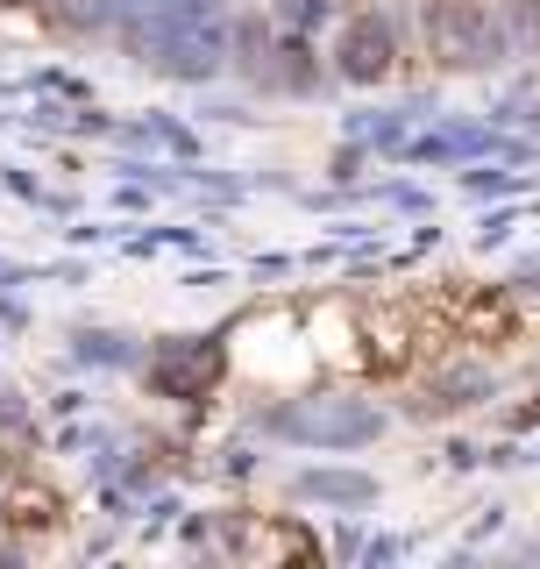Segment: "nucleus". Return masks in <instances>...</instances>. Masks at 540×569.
Returning <instances> with one entry per match:
<instances>
[{
    "label": "nucleus",
    "mask_w": 540,
    "mask_h": 569,
    "mask_svg": "<svg viewBox=\"0 0 540 569\" xmlns=\"http://www.w3.org/2000/svg\"><path fill=\"white\" fill-rule=\"evenodd\" d=\"M328 14H334V0H278L284 29H313V22H328Z\"/></svg>",
    "instance_id": "8"
},
{
    "label": "nucleus",
    "mask_w": 540,
    "mask_h": 569,
    "mask_svg": "<svg viewBox=\"0 0 540 569\" xmlns=\"http://www.w3.org/2000/svg\"><path fill=\"white\" fill-rule=\"evenodd\" d=\"M86 356H100V363H121V349H114V335H86V342H79Z\"/></svg>",
    "instance_id": "10"
},
{
    "label": "nucleus",
    "mask_w": 540,
    "mask_h": 569,
    "mask_svg": "<svg viewBox=\"0 0 540 569\" xmlns=\"http://www.w3.org/2000/svg\"><path fill=\"white\" fill-rule=\"evenodd\" d=\"M498 14H506L512 58H540V0H498Z\"/></svg>",
    "instance_id": "7"
},
{
    "label": "nucleus",
    "mask_w": 540,
    "mask_h": 569,
    "mask_svg": "<svg viewBox=\"0 0 540 569\" xmlns=\"http://www.w3.org/2000/svg\"><path fill=\"white\" fill-rule=\"evenodd\" d=\"M391 64H399V29H391L377 8L349 14L341 36H334V71L349 86H377V79H391Z\"/></svg>",
    "instance_id": "3"
},
{
    "label": "nucleus",
    "mask_w": 540,
    "mask_h": 569,
    "mask_svg": "<svg viewBox=\"0 0 540 569\" xmlns=\"http://www.w3.org/2000/svg\"><path fill=\"white\" fill-rule=\"evenodd\" d=\"M221 363L228 356L213 342H164L150 356V385L164 391V399H207V391L221 385Z\"/></svg>",
    "instance_id": "4"
},
{
    "label": "nucleus",
    "mask_w": 540,
    "mask_h": 569,
    "mask_svg": "<svg viewBox=\"0 0 540 569\" xmlns=\"http://www.w3.org/2000/svg\"><path fill=\"white\" fill-rule=\"evenodd\" d=\"M8 8H29V0H8Z\"/></svg>",
    "instance_id": "11"
},
{
    "label": "nucleus",
    "mask_w": 540,
    "mask_h": 569,
    "mask_svg": "<svg viewBox=\"0 0 540 569\" xmlns=\"http://www.w3.org/2000/svg\"><path fill=\"white\" fill-rule=\"evenodd\" d=\"M213 8H228V0H213Z\"/></svg>",
    "instance_id": "12"
},
{
    "label": "nucleus",
    "mask_w": 540,
    "mask_h": 569,
    "mask_svg": "<svg viewBox=\"0 0 540 569\" xmlns=\"http://www.w3.org/2000/svg\"><path fill=\"white\" fill-rule=\"evenodd\" d=\"M412 114H420V107H399V114H384V121H356V136H363V142H399Z\"/></svg>",
    "instance_id": "9"
},
{
    "label": "nucleus",
    "mask_w": 540,
    "mask_h": 569,
    "mask_svg": "<svg viewBox=\"0 0 540 569\" xmlns=\"http://www.w3.org/2000/svg\"><path fill=\"white\" fill-rule=\"evenodd\" d=\"M292 491L299 498H328V506H370V498H377V485L356 477V470H306Z\"/></svg>",
    "instance_id": "5"
},
{
    "label": "nucleus",
    "mask_w": 540,
    "mask_h": 569,
    "mask_svg": "<svg viewBox=\"0 0 540 569\" xmlns=\"http://www.w3.org/2000/svg\"><path fill=\"white\" fill-rule=\"evenodd\" d=\"M278 427L292 441H306V449H363V441H377V420L363 399H334V391H320V399H299V406H284Z\"/></svg>",
    "instance_id": "2"
},
{
    "label": "nucleus",
    "mask_w": 540,
    "mask_h": 569,
    "mask_svg": "<svg viewBox=\"0 0 540 569\" xmlns=\"http://www.w3.org/2000/svg\"><path fill=\"white\" fill-rule=\"evenodd\" d=\"M420 36L441 71H491L512 58L506 14L491 0H420Z\"/></svg>",
    "instance_id": "1"
},
{
    "label": "nucleus",
    "mask_w": 540,
    "mask_h": 569,
    "mask_svg": "<svg viewBox=\"0 0 540 569\" xmlns=\"http://www.w3.org/2000/svg\"><path fill=\"white\" fill-rule=\"evenodd\" d=\"M477 150H491V129H441L412 142V157H427V164H456V157H477Z\"/></svg>",
    "instance_id": "6"
}]
</instances>
